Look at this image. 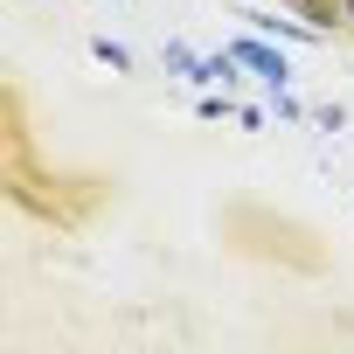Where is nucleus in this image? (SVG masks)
I'll return each instance as SVG.
<instances>
[{"mask_svg":"<svg viewBox=\"0 0 354 354\" xmlns=\"http://www.w3.org/2000/svg\"><path fill=\"white\" fill-rule=\"evenodd\" d=\"M230 49H236V63H243L250 77H264V91H285V84H292V63H285V49H271L264 35H236Z\"/></svg>","mask_w":354,"mask_h":354,"instance_id":"1","label":"nucleus"},{"mask_svg":"<svg viewBox=\"0 0 354 354\" xmlns=\"http://www.w3.org/2000/svg\"><path fill=\"white\" fill-rule=\"evenodd\" d=\"M91 56H97L111 77H125V70H132V49H125V42H111V35H97V42H91Z\"/></svg>","mask_w":354,"mask_h":354,"instance_id":"2","label":"nucleus"},{"mask_svg":"<svg viewBox=\"0 0 354 354\" xmlns=\"http://www.w3.org/2000/svg\"><path fill=\"white\" fill-rule=\"evenodd\" d=\"M340 28H347V35H354V0H340Z\"/></svg>","mask_w":354,"mask_h":354,"instance_id":"3","label":"nucleus"}]
</instances>
